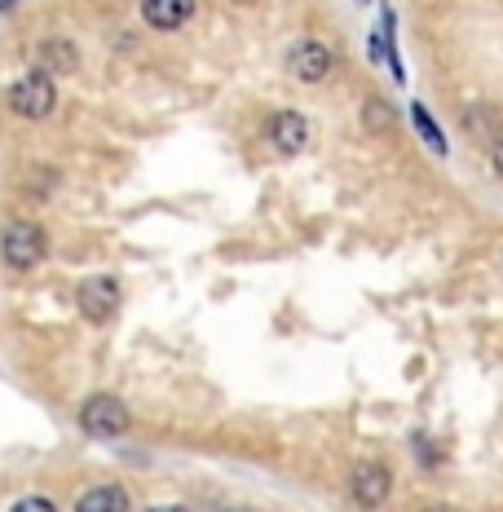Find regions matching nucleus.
Listing matches in <instances>:
<instances>
[{"label": "nucleus", "mask_w": 503, "mask_h": 512, "mask_svg": "<svg viewBox=\"0 0 503 512\" xmlns=\"http://www.w3.org/2000/svg\"><path fill=\"white\" fill-rule=\"evenodd\" d=\"M80 429L89 437H98V442H111V437H124L133 429V411L124 407V398H115V393H89V398L80 402Z\"/></svg>", "instance_id": "nucleus-3"}, {"label": "nucleus", "mask_w": 503, "mask_h": 512, "mask_svg": "<svg viewBox=\"0 0 503 512\" xmlns=\"http://www.w3.org/2000/svg\"><path fill=\"white\" fill-rule=\"evenodd\" d=\"M486 155H490V173H495L499 181H503V133L495 137V142L486 146Z\"/></svg>", "instance_id": "nucleus-16"}, {"label": "nucleus", "mask_w": 503, "mask_h": 512, "mask_svg": "<svg viewBox=\"0 0 503 512\" xmlns=\"http://www.w3.org/2000/svg\"><path fill=\"white\" fill-rule=\"evenodd\" d=\"M151 512H190V508H181V504H164V508H151Z\"/></svg>", "instance_id": "nucleus-17"}, {"label": "nucleus", "mask_w": 503, "mask_h": 512, "mask_svg": "<svg viewBox=\"0 0 503 512\" xmlns=\"http://www.w3.org/2000/svg\"><path fill=\"white\" fill-rule=\"evenodd\" d=\"M9 512H58V504H53L49 495H23Z\"/></svg>", "instance_id": "nucleus-15"}, {"label": "nucleus", "mask_w": 503, "mask_h": 512, "mask_svg": "<svg viewBox=\"0 0 503 512\" xmlns=\"http://www.w3.org/2000/svg\"><path fill=\"white\" fill-rule=\"evenodd\" d=\"M411 120H415V128H420V137L428 146H433V155H451L446 151V137H442V128H437V120L424 111V106H411Z\"/></svg>", "instance_id": "nucleus-14"}, {"label": "nucleus", "mask_w": 503, "mask_h": 512, "mask_svg": "<svg viewBox=\"0 0 503 512\" xmlns=\"http://www.w3.org/2000/svg\"><path fill=\"white\" fill-rule=\"evenodd\" d=\"M49 256V234L27 217H14L0 226V261L14 274H31Z\"/></svg>", "instance_id": "nucleus-1"}, {"label": "nucleus", "mask_w": 503, "mask_h": 512, "mask_svg": "<svg viewBox=\"0 0 503 512\" xmlns=\"http://www.w3.org/2000/svg\"><path fill=\"white\" fill-rule=\"evenodd\" d=\"M393 124H398L393 102H384V98H367V102H362V128H367V133H393Z\"/></svg>", "instance_id": "nucleus-12"}, {"label": "nucleus", "mask_w": 503, "mask_h": 512, "mask_svg": "<svg viewBox=\"0 0 503 512\" xmlns=\"http://www.w3.org/2000/svg\"><path fill=\"white\" fill-rule=\"evenodd\" d=\"M76 314L89 327H106L115 314H120V283L111 274H93V279L76 283Z\"/></svg>", "instance_id": "nucleus-5"}, {"label": "nucleus", "mask_w": 503, "mask_h": 512, "mask_svg": "<svg viewBox=\"0 0 503 512\" xmlns=\"http://www.w3.org/2000/svg\"><path fill=\"white\" fill-rule=\"evenodd\" d=\"M283 67H287V76H292L296 84L314 89V84H327L331 71H336V49H331L327 40H318V36H301L292 49H287Z\"/></svg>", "instance_id": "nucleus-4"}, {"label": "nucleus", "mask_w": 503, "mask_h": 512, "mask_svg": "<svg viewBox=\"0 0 503 512\" xmlns=\"http://www.w3.org/2000/svg\"><path fill=\"white\" fill-rule=\"evenodd\" d=\"M5 106L18 115V120H27V124L49 120V115L58 111V80L31 67L27 76H18V80L5 89Z\"/></svg>", "instance_id": "nucleus-2"}, {"label": "nucleus", "mask_w": 503, "mask_h": 512, "mask_svg": "<svg viewBox=\"0 0 503 512\" xmlns=\"http://www.w3.org/2000/svg\"><path fill=\"white\" fill-rule=\"evenodd\" d=\"M80 62H84V53L71 36H49V40L36 45V71H45V76H53V80L76 76Z\"/></svg>", "instance_id": "nucleus-8"}, {"label": "nucleus", "mask_w": 503, "mask_h": 512, "mask_svg": "<svg viewBox=\"0 0 503 512\" xmlns=\"http://www.w3.org/2000/svg\"><path fill=\"white\" fill-rule=\"evenodd\" d=\"M76 512H133V495L120 482H98L76 499Z\"/></svg>", "instance_id": "nucleus-10"}, {"label": "nucleus", "mask_w": 503, "mask_h": 512, "mask_svg": "<svg viewBox=\"0 0 503 512\" xmlns=\"http://www.w3.org/2000/svg\"><path fill=\"white\" fill-rule=\"evenodd\" d=\"M393 495V468L384 460H367L349 473V499L362 512H380Z\"/></svg>", "instance_id": "nucleus-6"}, {"label": "nucleus", "mask_w": 503, "mask_h": 512, "mask_svg": "<svg viewBox=\"0 0 503 512\" xmlns=\"http://www.w3.org/2000/svg\"><path fill=\"white\" fill-rule=\"evenodd\" d=\"M199 14V0H142V23L151 31H181Z\"/></svg>", "instance_id": "nucleus-9"}, {"label": "nucleus", "mask_w": 503, "mask_h": 512, "mask_svg": "<svg viewBox=\"0 0 503 512\" xmlns=\"http://www.w3.org/2000/svg\"><path fill=\"white\" fill-rule=\"evenodd\" d=\"M424 512H455V508H446V504H433V508H424Z\"/></svg>", "instance_id": "nucleus-18"}, {"label": "nucleus", "mask_w": 503, "mask_h": 512, "mask_svg": "<svg viewBox=\"0 0 503 512\" xmlns=\"http://www.w3.org/2000/svg\"><path fill=\"white\" fill-rule=\"evenodd\" d=\"M459 124H464V133L481 146H490L503 133V115L495 111V106H468V111L459 115Z\"/></svg>", "instance_id": "nucleus-11"}, {"label": "nucleus", "mask_w": 503, "mask_h": 512, "mask_svg": "<svg viewBox=\"0 0 503 512\" xmlns=\"http://www.w3.org/2000/svg\"><path fill=\"white\" fill-rule=\"evenodd\" d=\"M265 146H270L274 155H301L309 146V120L296 106L274 111L270 120H265Z\"/></svg>", "instance_id": "nucleus-7"}, {"label": "nucleus", "mask_w": 503, "mask_h": 512, "mask_svg": "<svg viewBox=\"0 0 503 512\" xmlns=\"http://www.w3.org/2000/svg\"><path fill=\"white\" fill-rule=\"evenodd\" d=\"M58 181H62V173L45 164V168H27L23 186H27V195H31V199H49L53 190H58Z\"/></svg>", "instance_id": "nucleus-13"}]
</instances>
